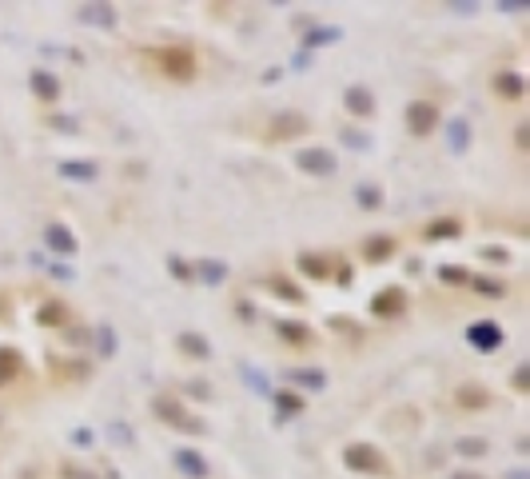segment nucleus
<instances>
[{"instance_id":"473e14b6","label":"nucleus","mask_w":530,"mask_h":479,"mask_svg":"<svg viewBox=\"0 0 530 479\" xmlns=\"http://www.w3.org/2000/svg\"><path fill=\"white\" fill-rule=\"evenodd\" d=\"M295 379H300V384H307V388H323V384H327V379H323L319 372H300Z\"/></svg>"},{"instance_id":"412c9836","label":"nucleus","mask_w":530,"mask_h":479,"mask_svg":"<svg viewBox=\"0 0 530 479\" xmlns=\"http://www.w3.org/2000/svg\"><path fill=\"white\" fill-rule=\"evenodd\" d=\"M459 232H462L459 220H435V224H427V236H430V240H442V236H450V240H455Z\"/></svg>"},{"instance_id":"0eeeda50","label":"nucleus","mask_w":530,"mask_h":479,"mask_svg":"<svg viewBox=\"0 0 530 479\" xmlns=\"http://www.w3.org/2000/svg\"><path fill=\"white\" fill-rule=\"evenodd\" d=\"M343 108H347L351 116L367 120V116H375V92L363 88V84H351V88L343 92Z\"/></svg>"},{"instance_id":"c756f323","label":"nucleus","mask_w":530,"mask_h":479,"mask_svg":"<svg viewBox=\"0 0 530 479\" xmlns=\"http://www.w3.org/2000/svg\"><path fill=\"white\" fill-rule=\"evenodd\" d=\"M60 479H100V475H92V471H80L76 463H60Z\"/></svg>"},{"instance_id":"c85d7f7f","label":"nucleus","mask_w":530,"mask_h":479,"mask_svg":"<svg viewBox=\"0 0 530 479\" xmlns=\"http://www.w3.org/2000/svg\"><path fill=\"white\" fill-rule=\"evenodd\" d=\"M275 404H280L283 411H300L303 408V396H295V391H280V396H275Z\"/></svg>"},{"instance_id":"f3484780","label":"nucleus","mask_w":530,"mask_h":479,"mask_svg":"<svg viewBox=\"0 0 530 479\" xmlns=\"http://www.w3.org/2000/svg\"><path fill=\"white\" fill-rule=\"evenodd\" d=\"M391 252H395V240H391V236H371L367 244H363V260H371V264H383Z\"/></svg>"},{"instance_id":"f257e3e1","label":"nucleus","mask_w":530,"mask_h":479,"mask_svg":"<svg viewBox=\"0 0 530 479\" xmlns=\"http://www.w3.org/2000/svg\"><path fill=\"white\" fill-rule=\"evenodd\" d=\"M343 463H347L351 471H359V475H383V471H387L383 451L371 448V443H347V448H343Z\"/></svg>"},{"instance_id":"cd10ccee","label":"nucleus","mask_w":530,"mask_h":479,"mask_svg":"<svg viewBox=\"0 0 530 479\" xmlns=\"http://www.w3.org/2000/svg\"><path fill=\"white\" fill-rule=\"evenodd\" d=\"M439 275L447 280V284H467V280H470V275L462 272V268H455V264H442V268H439Z\"/></svg>"},{"instance_id":"39448f33","label":"nucleus","mask_w":530,"mask_h":479,"mask_svg":"<svg viewBox=\"0 0 530 479\" xmlns=\"http://www.w3.org/2000/svg\"><path fill=\"white\" fill-rule=\"evenodd\" d=\"M435 128H439V108H435L430 100H415V104H410V108H407V132L410 136H430Z\"/></svg>"},{"instance_id":"58836bf2","label":"nucleus","mask_w":530,"mask_h":479,"mask_svg":"<svg viewBox=\"0 0 530 479\" xmlns=\"http://www.w3.org/2000/svg\"><path fill=\"white\" fill-rule=\"evenodd\" d=\"M526 384H530V372H526V367H519V372H514V388H526Z\"/></svg>"},{"instance_id":"1a4fd4ad","label":"nucleus","mask_w":530,"mask_h":479,"mask_svg":"<svg viewBox=\"0 0 530 479\" xmlns=\"http://www.w3.org/2000/svg\"><path fill=\"white\" fill-rule=\"evenodd\" d=\"M403 307H407V292H403V288H383L379 296L371 300V312H375V316H399Z\"/></svg>"},{"instance_id":"9d476101","label":"nucleus","mask_w":530,"mask_h":479,"mask_svg":"<svg viewBox=\"0 0 530 479\" xmlns=\"http://www.w3.org/2000/svg\"><path fill=\"white\" fill-rule=\"evenodd\" d=\"M490 88H494V96H499V100L514 104V100H522V92H526V80H522L519 72H499Z\"/></svg>"},{"instance_id":"c9c22d12","label":"nucleus","mask_w":530,"mask_h":479,"mask_svg":"<svg viewBox=\"0 0 530 479\" xmlns=\"http://www.w3.org/2000/svg\"><path fill=\"white\" fill-rule=\"evenodd\" d=\"M530 128H526V124H519V132H514V144H519V148H522V152H526V148H530Z\"/></svg>"},{"instance_id":"423d86ee","label":"nucleus","mask_w":530,"mask_h":479,"mask_svg":"<svg viewBox=\"0 0 530 479\" xmlns=\"http://www.w3.org/2000/svg\"><path fill=\"white\" fill-rule=\"evenodd\" d=\"M295 164H300L307 176H335V152L331 148H303L300 156H295Z\"/></svg>"},{"instance_id":"72a5a7b5","label":"nucleus","mask_w":530,"mask_h":479,"mask_svg":"<svg viewBox=\"0 0 530 479\" xmlns=\"http://www.w3.org/2000/svg\"><path fill=\"white\" fill-rule=\"evenodd\" d=\"M475 288L487 292V296H502V284H494V280H475Z\"/></svg>"},{"instance_id":"a19ab883","label":"nucleus","mask_w":530,"mask_h":479,"mask_svg":"<svg viewBox=\"0 0 530 479\" xmlns=\"http://www.w3.org/2000/svg\"><path fill=\"white\" fill-rule=\"evenodd\" d=\"M235 312H240V316H243V320H251V316H255V307H251V304H248V300H240V307H235Z\"/></svg>"},{"instance_id":"2eb2a0df","label":"nucleus","mask_w":530,"mask_h":479,"mask_svg":"<svg viewBox=\"0 0 530 479\" xmlns=\"http://www.w3.org/2000/svg\"><path fill=\"white\" fill-rule=\"evenodd\" d=\"M32 92H36L44 104H52L56 96H60V84H56V76H52V72L36 68V72H32Z\"/></svg>"},{"instance_id":"aec40b11","label":"nucleus","mask_w":530,"mask_h":479,"mask_svg":"<svg viewBox=\"0 0 530 479\" xmlns=\"http://www.w3.org/2000/svg\"><path fill=\"white\" fill-rule=\"evenodd\" d=\"M355 200H359V208L375 212V208H383V188L379 184H359V188H355Z\"/></svg>"},{"instance_id":"4be33fe9","label":"nucleus","mask_w":530,"mask_h":479,"mask_svg":"<svg viewBox=\"0 0 530 479\" xmlns=\"http://www.w3.org/2000/svg\"><path fill=\"white\" fill-rule=\"evenodd\" d=\"M300 268L311 275V280H323V275H327V260H323V256H307V252H303L300 256Z\"/></svg>"},{"instance_id":"9b49d317","label":"nucleus","mask_w":530,"mask_h":479,"mask_svg":"<svg viewBox=\"0 0 530 479\" xmlns=\"http://www.w3.org/2000/svg\"><path fill=\"white\" fill-rule=\"evenodd\" d=\"M176 468H180L188 479H208V475H211L208 459H203L200 451H191V448H180V451H176Z\"/></svg>"},{"instance_id":"bb28decb","label":"nucleus","mask_w":530,"mask_h":479,"mask_svg":"<svg viewBox=\"0 0 530 479\" xmlns=\"http://www.w3.org/2000/svg\"><path fill=\"white\" fill-rule=\"evenodd\" d=\"M267 288H271V292H280L283 300H291V304H300V300H303V296H300V288H295V284H287V280H271Z\"/></svg>"},{"instance_id":"20e7f679","label":"nucleus","mask_w":530,"mask_h":479,"mask_svg":"<svg viewBox=\"0 0 530 479\" xmlns=\"http://www.w3.org/2000/svg\"><path fill=\"white\" fill-rule=\"evenodd\" d=\"M307 116L303 112H275L271 116V124H267V136L275 144H283V140H295V136H307Z\"/></svg>"},{"instance_id":"f03ea898","label":"nucleus","mask_w":530,"mask_h":479,"mask_svg":"<svg viewBox=\"0 0 530 479\" xmlns=\"http://www.w3.org/2000/svg\"><path fill=\"white\" fill-rule=\"evenodd\" d=\"M152 411H156L164 423H171V428H184V431H191V436H203V419L191 416V411H184V404H176V399L156 396L152 399Z\"/></svg>"},{"instance_id":"4c0bfd02","label":"nucleus","mask_w":530,"mask_h":479,"mask_svg":"<svg viewBox=\"0 0 530 479\" xmlns=\"http://www.w3.org/2000/svg\"><path fill=\"white\" fill-rule=\"evenodd\" d=\"M335 280H339V284H351V268L343 264V260L335 264Z\"/></svg>"},{"instance_id":"e433bc0d","label":"nucleus","mask_w":530,"mask_h":479,"mask_svg":"<svg viewBox=\"0 0 530 479\" xmlns=\"http://www.w3.org/2000/svg\"><path fill=\"white\" fill-rule=\"evenodd\" d=\"M335 36H339L335 28H323V32H315V36L307 41V48H311V44H319V41H335Z\"/></svg>"},{"instance_id":"dca6fc26","label":"nucleus","mask_w":530,"mask_h":479,"mask_svg":"<svg viewBox=\"0 0 530 479\" xmlns=\"http://www.w3.org/2000/svg\"><path fill=\"white\" fill-rule=\"evenodd\" d=\"M44 240H48L52 252H60V256H72V252H76V240H72V232H68L64 224H48Z\"/></svg>"},{"instance_id":"7ed1b4c3","label":"nucleus","mask_w":530,"mask_h":479,"mask_svg":"<svg viewBox=\"0 0 530 479\" xmlns=\"http://www.w3.org/2000/svg\"><path fill=\"white\" fill-rule=\"evenodd\" d=\"M160 68H164V76L188 84L191 76H196V56H191V48H184V44H168V48H160Z\"/></svg>"},{"instance_id":"7c9ffc66","label":"nucleus","mask_w":530,"mask_h":479,"mask_svg":"<svg viewBox=\"0 0 530 479\" xmlns=\"http://www.w3.org/2000/svg\"><path fill=\"white\" fill-rule=\"evenodd\" d=\"M168 268H171V275H176V280H191V275H196V272H191V264H184V260H176V256L168 260Z\"/></svg>"},{"instance_id":"b1692460","label":"nucleus","mask_w":530,"mask_h":479,"mask_svg":"<svg viewBox=\"0 0 530 479\" xmlns=\"http://www.w3.org/2000/svg\"><path fill=\"white\" fill-rule=\"evenodd\" d=\"M200 275L208 280V284H220L223 275H228V264H223V260H203V264H200Z\"/></svg>"},{"instance_id":"f8f14e48","label":"nucleus","mask_w":530,"mask_h":479,"mask_svg":"<svg viewBox=\"0 0 530 479\" xmlns=\"http://www.w3.org/2000/svg\"><path fill=\"white\" fill-rule=\"evenodd\" d=\"M275 332H280L291 347H307L311 339H315V332H311L307 324H300V320H275Z\"/></svg>"},{"instance_id":"5701e85b","label":"nucleus","mask_w":530,"mask_h":479,"mask_svg":"<svg viewBox=\"0 0 530 479\" xmlns=\"http://www.w3.org/2000/svg\"><path fill=\"white\" fill-rule=\"evenodd\" d=\"M36 320H41L44 327H48V324H64V304H60V300H52V304H44L41 312H36Z\"/></svg>"},{"instance_id":"6ab92c4d","label":"nucleus","mask_w":530,"mask_h":479,"mask_svg":"<svg viewBox=\"0 0 530 479\" xmlns=\"http://www.w3.org/2000/svg\"><path fill=\"white\" fill-rule=\"evenodd\" d=\"M80 21H88V24H116V9H108V4H84L80 9Z\"/></svg>"},{"instance_id":"a211bd4d","label":"nucleus","mask_w":530,"mask_h":479,"mask_svg":"<svg viewBox=\"0 0 530 479\" xmlns=\"http://www.w3.org/2000/svg\"><path fill=\"white\" fill-rule=\"evenodd\" d=\"M180 352L191 359H211V344L200 336V332H184L180 336Z\"/></svg>"},{"instance_id":"ddd939ff","label":"nucleus","mask_w":530,"mask_h":479,"mask_svg":"<svg viewBox=\"0 0 530 479\" xmlns=\"http://www.w3.org/2000/svg\"><path fill=\"white\" fill-rule=\"evenodd\" d=\"M21 372H24V356L16 352V347L0 344V388H4V384H12Z\"/></svg>"},{"instance_id":"f704fd0d","label":"nucleus","mask_w":530,"mask_h":479,"mask_svg":"<svg viewBox=\"0 0 530 479\" xmlns=\"http://www.w3.org/2000/svg\"><path fill=\"white\" fill-rule=\"evenodd\" d=\"M52 128H60V132H76V120H68V116H52Z\"/></svg>"},{"instance_id":"a878e982","label":"nucleus","mask_w":530,"mask_h":479,"mask_svg":"<svg viewBox=\"0 0 530 479\" xmlns=\"http://www.w3.org/2000/svg\"><path fill=\"white\" fill-rule=\"evenodd\" d=\"M455 451H459V456L479 459V456H487V439H459V443H455Z\"/></svg>"},{"instance_id":"79ce46f5","label":"nucleus","mask_w":530,"mask_h":479,"mask_svg":"<svg viewBox=\"0 0 530 479\" xmlns=\"http://www.w3.org/2000/svg\"><path fill=\"white\" fill-rule=\"evenodd\" d=\"M450 479H482L479 471H459V475H450Z\"/></svg>"},{"instance_id":"2f4dec72","label":"nucleus","mask_w":530,"mask_h":479,"mask_svg":"<svg viewBox=\"0 0 530 479\" xmlns=\"http://www.w3.org/2000/svg\"><path fill=\"white\" fill-rule=\"evenodd\" d=\"M450 140H455V148H462V144L470 140V128L462 120H455V128H450Z\"/></svg>"},{"instance_id":"6e6552de","label":"nucleus","mask_w":530,"mask_h":479,"mask_svg":"<svg viewBox=\"0 0 530 479\" xmlns=\"http://www.w3.org/2000/svg\"><path fill=\"white\" fill-rule=\"evenodd\" d=\"M467 339L479 347V352H494V347L502 344V327L494 324V320H479V324L467 327Z\"/></svg>"},{"instance_id":"393cba45","label":"nucleus","mask_w":530,"mask_h":479,"mask_svg":"<svg viewBox=\"0 0 530 479\" xmlns=\"http://www.w3.org/2000/svg\"><path fill=\"white\" fill-rule=\"evenodd\" d=\"M482 404H487L482 388H459V408H482Z\"/></svg>"},{"instance_id":"4468645a","label":"nucleus","mask_w":530,"mask_h":479,"mask_svg":"<svg viewBox=\"0 0 530 479\" xmlns=\"http://www.w3.org/2000/svg\"><path fill=\"white\" fill-rule=\"evenodd\" d=\"M56 172H60L64 180H96L100 164H96V160H64Z\"/></svg>"},{"instance_id":"ea45409f","label":"nucleus","mask_w":530,"mask_h":479,"mask_svg":"<svg viewBox=\"0 0 530 479\" xmlns=\"http://www.w3.org/2000/svg\"><path fill=\"white\" fill-rule=\"evenodd\" d=\"M487 260H499V264H507V252H502V248H487Z\"/></svg>"}]
</instances>
